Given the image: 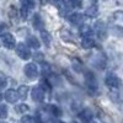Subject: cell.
<instances>
[{
	"label": "cell",
	"mask_w": 123,
	"mask_h": 123,
	"mask_svg": "<svg viewBox=\"0 0 123 123\" xmlns=\"http://www.w3.org/2000/svg\"><path fill=\"white\" fill-rule=\"evenodd\" d=\"M111 27L115 30V32L123 36V11H116L110 20Z\"/></svg>",
	"instance_id": "1"
},
{
	"label": "cell",
	"mask_w": 123,
	"mask_h": 123,
	"mask_svg": "<svg viewBox=\"0 0 123 123\" xmlns=\"http://www.w3.org/2000/svg\"><path fill=\"white\" fill-rule=\"evenodd\" d=\"M85 85L87 87V90L90 92H96L97 89H98V85H97V80L94 75V73H91V71H86L85 73Z\"/></svg>",
	"instance_id": "2"
},
{
	"label": "cell",
	"mask_w": 123,
	"mask_h": 123,
	"mask_svg": "<svg viewBox=\"0 0 123 123\" xmlns=\"http://www.w3.org/2000/svg\"><path fill=\"white\" fill-rule=\"evenodd\" d=\"M106 64H107V59H106V55L102 52H98L94 57V59H92V65L98 70H104L106 68Z\"/></svg>",
	"instance_id": "3"
},
{
	"label": "cell",
	"mask_w": 123,
	"mask_h": 123,
	"mask_svg": "<svg viewBox=\"0 0 123 123\" xmlns=\"http://www.w3.org/2000/svg\"><path fill=\"white\" fill-rule=\"evenodd\" d=\"M105 84L111 89V90H117L118 87H121V85H122V83H121V79L117 76V75H115V74H108L107 76H106V79H105Z\"/></svg>",
	"instance_id": "4"
},
{
	"label": "cell",
	"mask_w": 123,
	"mask_h": 123,
	"mask_svg": "<svg viewBox=\"0 0 123 123\" xmlns=\"http://www.w3.org/2000/svg\"><path fill=\"white\" fill-rule=\"evenodd\" d=\"M24 73L30 80H33L38 76V69H37L35 63H28L24 68Z\"/></svg>",
	"instance_id": "5"
},
{
	"label": "cell",
	"mask_w": 123,
	"mask_h": 123,
	"mask_svg": "<svg viewBox=\"0 0 123 123\" xmlns=\"http://www.w3.org/2000/svg\"><path fill=\"white\" fill-rule=\"evenodd\" d=\"M95 32L100 39H105L107 37V27L104 21H97L95 24Z\"/></svg>",
	"instance_id": "6"
},
{
	"label": "cell",
	"mask_w": 123,
	"mask_h": 123,
	"mask_svg": "<svg viewBox=\"0 0 123 123\" xmlns=\"http://www.w3.org/2000/svg\"><path fill=\"white\" fill-rule=\"evenodd\" d=\"M16 53H17V55H18L20 58H21V59H25V60L30 59V57H31L30 49H28L24 43H18V44L16 46Z\"/></svg>",
	"instance_id": "7"
},
{
	"label": "cell",
	"mask_w": 123,
	"mask_h": 123,
	"mask_svg": "<svg viewBox=\"0 0 123 123\" xmlns=\"http://www.w3.org/2000/svg\"><path fill=\"white\" fill-rule=\"evenodd\" d=\"M32 100L35 102H42L44 100V90L41 86H35L32 89Z\"/></svg>",
	"instance_id": "8"
},
{
	"label": "cell",
	"mask_w": 123,
	"mask_h": 123,
	"mask_svg": "<svg viewBox=\"0 0 123 123\" xmlns=\"http://www.w3.org/2000/svg\"><path fill=\"white\" fill-rule=\"evenodd\" d=\"M1 41L3 44L7 48V49H12L15 47V38L11 33H4L1 35Z\"/></svg>",
	"instance_id": "9"
},
{
	"label": "cell",
	"mask_w": 123,
	"mask_h": 123,
	"mask_svg": "<svg viewBox=\"0 0 123 123\" xmlns=\"http://www.w3.org/2000/svg\"><path fill=\"white\" fill-rule=\"evenodd\" d=\"M79 117L84 123H90L94 119V113H92V111L90 108H83L79 112Z\"/></svg>",
	"instance_id": "10"
},
{
	"label": "cell",
	"mask_w": 123,
	"mask_h": 123,
	"mask_svg": "<svg viewBox=\"0 0 123 123\" xmlns=\"http://www.w3.org/2000/svg\"><path fill=\"white\" fill-rule=\"evenodd\" d=\"M35 6V3L32 1H27V0H25V1H21V16L22 18H27L28 14H30V10L32 9Z\"/></svg>",
	"instance_id": "11"
},
{
	"label": "cell",
	"mask_w": 123,
	"mask_h": 123,
	"mask_svg": "<svg viewBox=\"0 0 123 123\" xmlns=\"http://www.w3.org/2000/svg\"><path fill=\"white\" fill-rule=\"evenodd\" d=\"M18 98H20L18 92L15 91V90L10 89V90H7V91L5 92V100H6L7 102H10V104H15Z\"/></svg>",
	"instance_id": "12"
},
{
	"label": "cell",
	"mask_w": 123,
	"mask_h": 123,
	"mask_svg": "<svg viewBox=\"0 0 123 123\" xmlns=\"http://www.w3.org/2000/svg\"><path fill=\"white\" fill-rule=\"evenodd\" d=\"M32 24H33V27L36 28V30H39L41 32L43 31V27H44V22H43V20H42V17H41L38 14H35L33 15V21H32Z\"/></svg>",
	"instance_id": "13"
},
{
	"label": "cell",
	"mask_w": 123,
	"mask_h": 123,
	"mask_svg": "<svg viewBox=\"0 0 123 123\" xmlns=\"http://www.w3.org/2000/svg\"><path fill=\"white\" fill-rule=\"evenodd\" d=\"M81 44H83V47L84 48H86V49H90V48H92L94 47V44H95V39H94V36H86V37H83L81 38Z\"/></svg>",
	"instance_id": "14"
},
{
	"label": "cell",
	"mask_w": 123,
	"mask_h": 123,
	"mask_svg": "<svg viewBox=\"0 0 123 123\" xmlns=\"http://www.w3.org/2000/svg\"><path fill=\"white\" fill-rule=\"evenodd\" d=\"M69 21L74 25H83L84 24V16L81 14H78V12H74L69 16Z\"/></svg>",
	"instance_id": "15"
},
{
	"label": "cell",
	"mask_w": 123,
	"mask_h": 123,
	"mask_svg": "<svg viewBox=\"0 0 123 123\" xmlns=\"http://www.w3.org/2000/svg\"><path fill=\"white\" fill-rule=\"evenodd\" d=\"M47 111H48L54 118L62 116V110H60L58 106H55V105H48V106H47Z\"/></svg>",
	"instance_id": "16"
},
{
	"label": "cell",
	"mask_w": 123,
	"mask_h": 123,
	"mask_svg": "<svg viewBox=\"0 0 123 123\" xmlns=\"http://www.w3.org/2000/svg\"><path fill=\"white\" fill-rule=\"evenodd\" d=\"M85 14H86L87 17H91V18H92V17H96L97 14H98V7H97V5H96V4H92L91 6H89V7L86 9Z\"/></svg>",
	"instance_id": "17"
},
{
	"label": "cell",
	"mask_w": 123,
	"mask_h": 123,
	"mask_svg": "<svg viewBox=\"0 0 123 123\" xmlns=\"http://www.w3.org/2000/svg\"><path fill=\"white\" fill-rule=\"evenodd\" d=\"M27 44L31 47V48H35V49H37V48H39V41L35 37V36H28V38H27Z\"/></svg>",
	"instance_id": "18"
},
{
	"label": "cell",
	"mask_w": 123,
	"mask_h": 123,
	"mask_svg": "<svg viewBox=\"0 0 123 123\" xmlns=\"http://www.w3.org/2000/svg\"><path fill=\"white\" fill-rule=\"evenodd\" d=\"M55 5H57V6H58V9H59V14H60L62 16H65V15H67V12H68V10H69L68 4H67V3H64V1H59V3H57Z\"/></svg>",
	"instance_id": "19"
},
{
	"label": "cell",
	"mask_w": 123,
	"mask_h": 123,
	"mask_svg": "<svg viewBox=\"0 0 123 123\" xmlns=\"http://www.w3.org/2000/svg\"><path fill=\"white\" fill-rule=\"evenodd\" d=\"M17 92H18L20 98H26L27 95H28V86H26V85H21V86L18 87Z\"/></svg>",
	"instance_id": "20"
},
{
	"label": "cell",
	"mask_w": 123,
	"mask_h": 123,
	"mask_svg": "<svg viewBox=\"0 0 123 123\" xmlns=\"http://www.w3.org/2000/svg\"><path fill=\"white\" fill-rule=\"evenodd\" d=\"M41 37H42L44 44H46L47 47H49V46H50V39H52V37H50V35L47 32L46 30H43L42 32H41Z\"/></svg>",
	"instance_id": "21"
},
{
	"label": "cell",
	"mask_w": 123,
	"mask_h": 123,
	"mask_svg": "<svg viewBox=\"0 0 123 123\" xmlns=\"http://www.w3.org/2000/svg\"><path fill=\"white\" fill-rule=\"evenodd\" d=\"M80 35H81V38L86 37V36H91L92 35V30L87 25H84V26H81V28H80Z\"/></svg>",
	"instance_id": "22"
},
{
	"label": "cell",
	"mask_w": 123,
	"mask_h": 123,
	"mask_svg": "<svg viewBox=\"0 0 123 123\" xmlns=\"http://www.w3.org/2000/svg\"><path fill=\"white\" fill-rule=\"evenodd\" d=\"M9 16H10V18H11V21H12V22H17V10H16L14 6L10 7Z\"/></svg>",
	"instance_id": "23"
},
{
	"label": "cell",
	"mask_w": 123,
	"mask_h": 123,
	"mask_svg": "<svg viewBox=\"0 0 123 123\" xmlns=\"http://www.w3.org/2000/svg\"><path fill=\"white\" fill-rule=\"evenodd\" d=\"M42 73L44 76H48L52 74V70H50V65L48 63H42Z\"/></svg>",
	"instance_id": "24"
},
{
	"label": "cell",
	"mask_w": 123,
	"mask_h": 123,
	"mask_svg": "<svg viewBox=\"0 0 123 123\" xmlns=\"http://www.w3.org/2000/svg\"><path fill=\"white\" fill-rule=\"evenodd\" d=\"M28 110H30L28 105H25V104L16 106V112H18V113H25V112H27Z\"/></svg>",
	"instance_id": "25"
},
{
	"label": "cell",
	"mask_w": 123,
	"mask_h": 123,
	"mask_svg": "<svg viewBox=\"0 0 123 123\" xmlns=\"http://www.w3.org/2000/svg\"><path fill=\"white\" fill-rule=\"evenodd\" d=\"M73 67H74L75 71H81V69H83V64H81V62L78 60L76 58L73 60Z\"/></svg>",
	"instance_id": "26"
},
{
	"label": "cell",
	"mask_w": 123,
	"mask_h": 123,
	"mask_svg": "<svg viewBox=\"0 0 123 123\" xmlns=\"http://www.w3.org/2000/svg\"><path fill=\"white\" fill-rule=\"evenodd\" d=\"M60 36H62V38H64V39H67V41L73 39V37H71V35H70V32H69L68 30H63V31H62Z\"/></svg>",
	"instance_id": "27"
},
{
	"label": "cell",
	"mask_w": 123,
	"mask_h": 123,
	"mask_svg": "<svg viewBox=\"0 0 123 123\" xmlns=\"http://www.w3.org/2000/svg\"><path fill=\"white\" fill-rule=\"evenodd\" d=\"M7 116V107L5 105H0V118H6Z\"/></svg>",
	"instance_id": "28"
},
{
	"label": "cell",
	"mask_w": 123,
	"mask_h": 123,
	"mask_svg": "<svg viewBox=\"0 0 123 123\" xmlns=\"http://www.w3.org/2000/svg\"><path fill=\"white\" fill-rule=\"evenodd\" d=\"M6 83H7V80H6L5 74H3L1 71H0V89H4L6 86Z\"/></svg>",
	"instance_id": "29"
},
{
	"label": "cell",
	"mask_w": 123,
	"mask_h": 123,
	"mask_svg": "<svg viewBox=\"0 0 123 123\" xmlns=\"http://www.w3.org/2000/svg\"><path fill=\"white\" fill-rule=\"evenodd\" d=\"M20 123H36V119L31 116H24Z\"/></svg>",
	"instance_id": "30"
},
{
	"label": "cell",
	"mask_w": 123,
	"mask_h": 123,
	"mask_svg": "<svg viewBox=\"0 0 123 123\" xmlns=\"http://www.w3.org/2000/svg\"><path fill=\"white\" fill-rule=\"evenodd\" d=\"M67 4H68L69 7H74V9L81 6V3H79V1H69V3H67Z\"/></svg>",
	"instance_id": "31"
},
{
	"label": "cell",
	"mask_w": 123,
	"mask_h": 123,
	"mask_svg": "<svg viewBox=\"0 0 123 123\" xmlns=\"http://www.w3.org/2000/svg\"><path fill=\"white\" fill-rule=\"evenodd\" d=\"M35 59H36L37 62H43L44 55H43L42 53H36V54H35Z\"/></svg>",
	"instance_id": "32"
},
{
	"label": "cell",
	"mask_w": 123,
	"mask_h": 123,
	"mask_svg": "<svg viewBox=\"0 0 123 123\" xmlns=\"http://www.w3.org/2000/svg\"><path fill=\"white\" fill-rule=\"evenodd\" d=\"M4 28L6 30V26L5 25H0V33H3V31H4ZM4 35V33H3Z\"/></svg>",
	"instance_id": "33"
},
{
	"label": "cell",
	"mask_w": 123,
	"mask_h": 123,
	"mask_svg": "<svg viewBox=\"0 0 123 123\" xmlns=\"http://www.w3.org/2000/svg\"><path fill=\"white\" fill-rule=\"evenodd\" d=\"M90 123H100V122H97V121H95V119H92Z\"/></svg>",
	"instance_id": "34"
},
{
	"label": "cell",
	"mask_w": 123,
	"mask_h": 123,
	"mask_svg": "<svg viewBox=\"0 0 123 123\" xmlns=\"http://www.w3.org/2000/svg\"><path fill=\"white\" fill-rule=\"evenodd\" d=\"M0 123H6V122H3V121H0Z\"/></svg>",
	"instance_id": "35"
},
{
	"label": "cell",
	"mask_w": 123,
	"mask_h": 123,
	"mask_svg": "<svg viewBox=\"0 0 123 123\" xmlns=\"http://www.w3.org/2000/svg\"><path fill=\"white\" fill-rule=\"evenodd\" d=\"M0 101H1V95H0Z\"/></svg>",
	"instance_id": "36"
},
{
	"label": "cell",
	"mask_w": 123,
	"mask_h": 123,
	"mask_svg": "<svg viewBox=\"0 0 123 123\" xmlns=\"http://www.w3.org/2000/svg\"><path fill=\"white\" fill-rule=\"evenodd\" d=\"M60 123H64V122H60Z\"/></svg>",
	"instance_id": "37"
},
{
	"label": "cell",
	"mask_w": 123,
	"mask_h": 123,
	"mask_svg": "<svg viewBox=\"0 0 123 123\" xmlns=\"http://www.w3.org/2000/svg\"><path fill=\"white\" fill-rule=\"evenodd\" d=\"M41 123H43V122H41Z\"/></svg>",
	"instance_id": "38"
}]
</instances>
